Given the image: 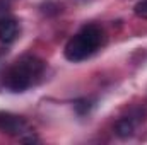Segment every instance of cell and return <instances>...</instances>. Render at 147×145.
Returning <instances> with one entry per match:
<instances>
[{
  "mask_svg": "<svg viewBox=\"0 0 147 145\" xmlns=\"http://www.w3.org/2000/svg\"><path fill=\"white\" fill-rule=\"evenodd\" d=\"M19 36V22L14 17H2L0 19V41L3 44L14 43Z\"/></svg>",
  "mask_w": 147,
  "mask_h": 145,
  "instance_id": "obj_4",
  "label": "cell"
},
{
  "mask_svg": "<svg viewBox=\"0 0 147 145\" xmlns=\"http://www.w3.org/2000/svg\"><path fill=\"white\" fill-rule=\"evenodd\" d=\"M139 119H135V116H123L116 121L115 125V133L120 137V138H128L134 135L135 132V126H137Z\"/></svg>",
  "mask_w": 147,
  "mask_h": 145,
  "instance_id": "obj_5",
  "label": "cell"
},
{
  "mask_svg": "<svg viewBox=\"0 0 147 145\" xmlns=\"http://www.w3.org/2000/svg\"><path fill=\"white\" fill-rule=\"evenodd\" d=\"M0 132L10 137L21 138L22 133L28 132V121L22 116L12 114V113H0Z\"/></svg>",
  "mask_w": 147,
  "mask_h": 145,
  "instance_id": "obj_3",
  "label": "cell"
},
{
  "mask_svg": "<svg viewBox=\"0 0 147 145\" xmlns=\"http://www.w3.org/2000/svg\"><path fill=\"white\" fill-rule=\"evenodd\" d=\"M103 43H105V31L96 24H87L67 41L63 55L69 62L77 63L94 55Z\"/></svg>",
  "mask_w": 147,
  "mask_h": 145,
  "instance_id": "obj_2",
  "label": "cell"
},
{
  "mask_svg": "<svg viewBox=\"0 0 147 145\" xmlns=\"http://www.w3.org/2000/svg\"><path fill=\"white\" fill-rule=\"evenodd\" d=\"M5 12H7V5H5L3 2H0V19L5 17Z\"/></svg>",
  "mask_w": 147,
  "mask_h": 145,
  "instance_id": "obj_8",
  "label": "cell"
},
{
  "mask_svg": "<svg viewBox=\"0 0 147 145\" xmlns=\"http://www.w3.org/2000/svg\"><path fill=\"white\" fill-rule=\"evenodd\" d=\"M74 108L77 109L79 114H86V113L91 109V103H89L87 99H82V101H77V103L74 104Z\"/></svg>",
  "mask_w": 147,
  "mask_h": 145,
  "instance_id": "obj_6",
  "label": "cell"
},
{
  "mask_svg": "<svg viewBox=\"0 0 147 145\" xmlns=\"http://www.w3.org/2000/svg\"><path fill=\"white\" fill-rule=\"evenodd\" d=\"M45 72V62L34 55L21 56L2 79V84L10 92H24L33 87Z\"/></svg>",
  "mask_w": 147,
  "mask_h": 145,
  "instance_id": "obj_1",
  "label": "cell"
},
{
  "mask_svg": "<svg viewBox=\"0 0 147 145\" xmlns=\"http://www.w3.org/2000/svg\"><path fill=\"white\" fill-rule=\"evenodd\" d=\"M134 10H135V15H139V17H142V19H147V0L139 2Z\"/></svg>",
  "mask_w": 147,
  "mask_h": 145,
  "instance_id": "obj_7",
  "label": "cell"
}]
</instances>
